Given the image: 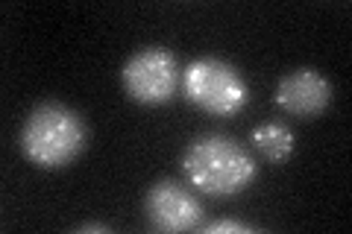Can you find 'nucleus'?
<instances>
[{
	"instance_id": "obj_3",
	"label": "nucleus",
	"mask_w": 352,
	"mask_h": 234,
	"mask_svg": "<svg viewBox=\"0 0 352 234\" xmlns=\"http://www.w3.org/2000/svg\"><path fill=\"white\" fill-rule=\"evenodd\" d=\"M182 91L194 106L217 117L238 115L250 100V88L241 71L232 62H223L217 56L194 59L182 71Z\"/></svg>"
},
{
	"instance_id": "obj_7",
	"label": "nucleus",
	"mask_w": 352,
	"mask_h": 234,
	"mask_svg": "<svg viewBox=\"0 0 352 234\" xmlns=\"http://www.w3.org/2000/svg\"><path fill=\"white\" fill-rule=\"evenodd\" d=\"M250 141H252V147L273 164L285 161L294 152V132L285 124H261L252 129Z\"/></svg>"
},
{
	"instance_id": "obj_9",
	"label": "nucleus",
	"mask_w": 352,
	"mask_h": 234,
	"mask_svg": "<svg viewBox=\"0 0 352 234\" xmlns=\"http://www.w3.org/2000/svg\"><path fill=\"white\" fill-rule=\"evenodd\" d=\"M76 231H112V229H109L106 222H82Z\"/></svg>"
},
{
	"instance_id": "obj_2",
	"label": "nucleus",
	"mask_w": 352,
	"mask_h": 234,
	"mask_svg": "<svg viewBox=\"0 0 352 234\" xmlns=\"http://www.w3.org/2000/svg\"><path fill=\"white\" fill-rule=\"evenodd\" d=\"M88 129L80 111L62 103H41L30 111L24 129H21V150L44 170L71 164L85 150Z\"/></svg>"
},
{
	"instance_id": "obj_5",
	"label": "nucleus",
	"mask_w": 352,
	"mask_h": 234,
	"mask_svg": "<svg viewBox=\"0 0 352 234\" xmlns=\"http://www.w3.org/2000/svg\"><path fill=\"white\" fill-rule=\"evenodd\" d=\"M144 214L156 231H194L203 226L206 208L176 179H162L144 194Z\"/></svg>"
},
{
	"instance_id": "obj_4",
	"label": "nucleus",
	"mask_w": 352,
	"mask_h": 234,
	"mask_svg": "<svg viewBox=\"0 0 352 234\" xmlns=\"http://www.w3.org/2000/svg\"><path fill=\"white\" fill-rule=\"evenodd\" d=\"M120 82L124 91L144 106H162L173 100V94L182 88V71L176 62V53L162 47V44H150L141 47L124 62L120 71Z\"/></svg>"
},
{
	"instance_id": "obj_8",
	"label": "nucleus",
	"mask_w": 352,
	"mask_h": 234,
	"mask_svg": "<svg viewBox=\"0 0 352 234\" xmlns=\"http://www.w3.org/2000/svg\"><path fill=\"white\" fill-rule=\"evenodd\" d=\"M206 234H229V231H256V226H250V222H241V220H214L208 222V226H203Z\"/></svg>"
},
{
	"instance_id": "obj_6",
	"label": "nucleus",
	"mask_w": 352,
	"mask_h": 234,
	"mask_svg": "<svg viewBox=\"0 0 352 234\" xmlns=\"http://www.w3.org/2000/svg\"><path fill=\"white\" fill-rule=\"evenodd\" d=\"M329 100H332V85L314 68H296L285 73L276 85V106L294 117L311 120L323 115Z\"/></svg>"
},
{
	"instance_id": "obj_1",
	"label": "nucleus",
	"mask_w": 352,
	"mask_h": 234,
	"mask_svg": "<svg viewBox=\"0 0 352 234\" xmlns=\"http://www.w3.org/2000/svg\"><path fill=\"white\" fill-rule=\"evenodd\" d=\"M182 173L200 194L235 196L252 185L258 167L244 143L212 132V135L194 138L188 143V150L182 155Z\"/></svg>"
}]
</instances>
